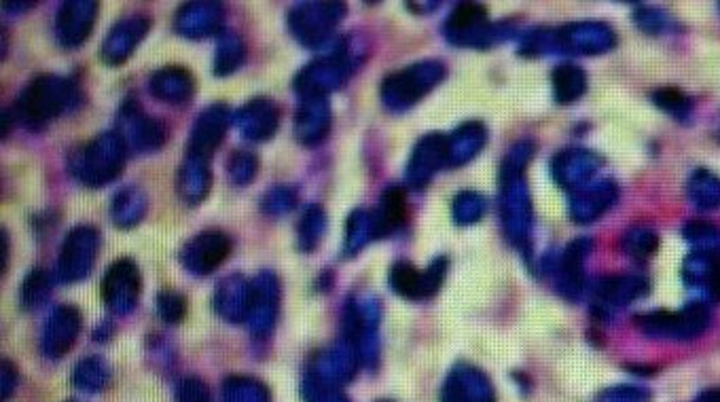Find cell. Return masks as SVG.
I'll return each instance as SVG.
<instances>
[]
</instances>
